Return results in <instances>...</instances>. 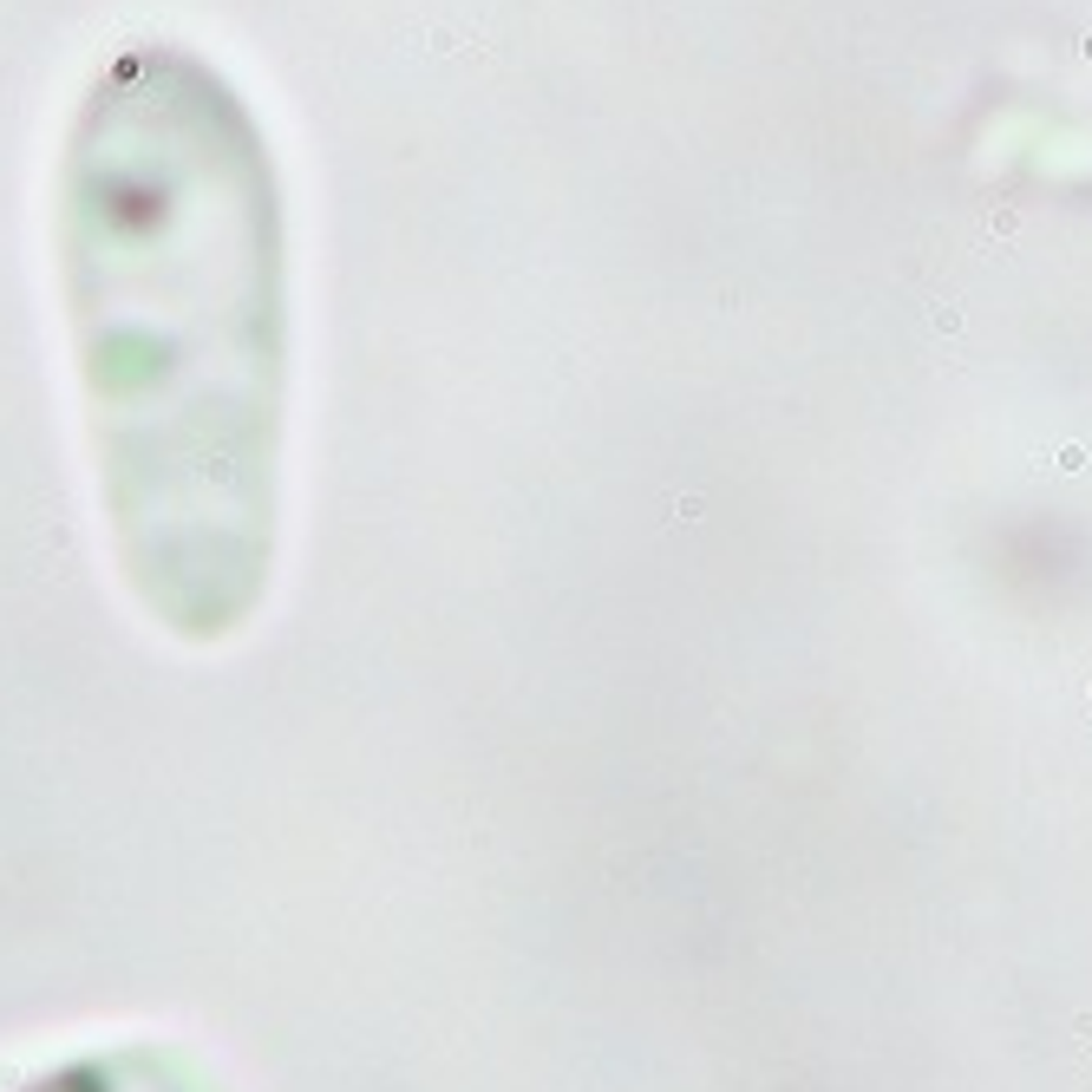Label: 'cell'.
<instances>
[{
  "label": "cell",
  "mask_w": 1092,
  "mask_h": 1092,
  "mask_svg": "<svg viewBox=\"0 0 1092 1092\" xmlns=\"http://www.w3.org/2000/svg\"><path fill=\"white\" fill-rule=\"evenodd\" d=\"M53 268L92 504L158 634L262 615L288 458V196L268 125L190 40H119L53 171Z\"/></svg>",
  "instance_id": "obj_1"
},
{
  "label": "cell",
  "mask_w": 1092,
  "mask_h": 1092,
  "mask_svg": "<svg viewBox=\"0 0 1092 1092\" xmlns=\"http://www.w3.org/2000/svg\"><path fill=\"white\" fill-rule=\"evenodd\" d=\"M20 1092H223V1080L171 1040H112V1047L65 1053Z\"/></svg>",
  "instance_id": "obj_2"
}]
</instances>
